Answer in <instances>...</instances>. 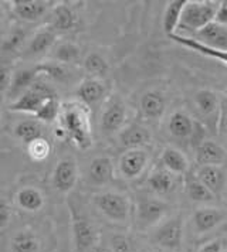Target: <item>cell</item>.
Returning <instances> with one entry per match:
<instances>
[{"label": "cell", "mask_w": 227, "mask_h": 252, "mask_svg": "<svg viewBox=\"0 0 227 252\" xmlns=\"http://www.w3.org/2000/svg\"><path fill=\"white\" fill-rule=\"evenodd\" d=\"M182 193L194 207L212 206L217 203V197L193 174V172L183 177Z\"/></svg>", "instance_id": "cell-22"}, {"label": "cell", "mask_w": 227, "mask_h": 252, "mask_svg": "<svg viewBox=\"0 0 227 252\" xmlns=\"http://www.w3.org/2000/svg\"><path fill=\"white\" fill-rule=\"evenodd\" d=\"M70 214H71V228H73V237L74 244L78 252H88L97 245L98 232L94 224L87 218L84 213H81L78 207L70 203Z\"/></svg>", "instance_id": "cell-13"}, {"label": "cell", "mask_w": 227, "mask_h": 252, "mask_svg": "<svg viewBox=\"0 0 227 252\" xmlns=\"http://www.w3.org/2000/svg\"><path fill=\"white\" fill-rule=\"evenodd\" d=\"M34 69L38 77H45L50 81L58 82V84H68L73 80V72H74V67L54 63L50 60L34 65Z\"/></svg>", "instance_id": "cell-28"}, {"label": "cell", "mask_w": 227, "mask_h": 252, "mask_svg": "<svg viewBox=\"0 0 227 252\" xmlns=\"http://www.w3.org/2000/svg\"><path fill=\"white\" fill-rule=\"evenodd\" d=\"M88 252H114L111 248H110V245H104V244H97V245H94L92 248H91Z\"/></svg>", "instance_id": "cell-45"}, {"label": "cell", "mask_w": 227, "mask_h": 252, "mask_svg": "<svg viewBox=\"0 0 227 252\" xmlns=\"http://www.w3.org/2000/svg\"><path fill=\"white\" fill-rule=\"evenodd\" d=\"M193 174L217 197L227 191V166H193Z\"/></svg>", "instance_id": "cell-20"}, {"label": "cell", "mask_w": 227, "mask_h": 252, "mask_svg": "<svg viewBox=\"0 0 227 252\" xmlns=\"http://www.w3.org/2000/svg\"><path fill=\"white\" fill-rule=\"evenodd\" d=\"M13 69L7 65H0V94H7L10 88Z\"/></svg>", "instance_id": "cell-42"}, {"label": "cell", "mask_w": 227, "mask_h": 252, "mask_svg": "<svg viewBox=\"0 0 227 252\" xmlns=\"http://www.w3.org/2000/svg\"><path fill=\"white\" fill-rule=\"evenodd\" d=\"M95 210L108 222L115 225H128L132 220L134 201L131 197L116 190H102L92 195Z\"/></svg>", "instance_id": "cell-4"}, {"label": "cell", "mask_w": 227, "mask_h": 252, "mask_svg": "<svg viewBox=\"0 0 227 252\" xmlns=\"http://www.w3.org/2000/svg\"><path fill=\"white\" fill-rule=\"evenodd\" d=\"M220 1L217 0H185L179 29L176 34L194 35L215 22Z\"/></svg>", "instance_id": "cell-5"}, {"label": "cell", "mask_w": 227, "mask_h": 252, "mask_svg": "<svg viewBox=\"0 0 227 252\" xmlns=\"http://www.w3.org/2000/svg\"><path fill=\"white\" fill-rule=\"evenodd\" d=\"M190 37L203 46L227 53V26H222V24L213 22L207 27H204L203 30H200L199 33L190 35Z\"/></svg>", "instance_id": "cell-25"}, {"label": "cell", "mask_w": 227, "mask_h": 252, "mask_svg": "<svg viewBox=\"0 0 227 252\" xmlns=\"http://www.w3.org/2000/svg\"><path fill=\"white\" fill-rule=\"evenodd\" d=\"M222 99H223V94L209 88H202L192 94L189 111L204 126L207 132H213V133L217 132Z\"/></svg>", "instance_id": "cell-7"}, {"label": "cell", "mask_w": 227, "mask_h": 252, "mask_svg": "<svg viewBox=\"0 0 227 252\" xmlns=\"http://www.w3.org/2000/svg\"><path fill=\"white\" fill-rule=\"evenodd\" d=\"M186 224L193 237H209L227 224V207L217 204L194 207L189 220H186Z\"/></svg>", "instance_id": "cell-8"}, {"label": "cell", "mask_w": 227, "mask_h": 252, "mask_svg": "<svg viewBox=\"0 0 227 252\" xmlns=\"http://www.w3.org/2000/svg\"><path fill=\"white\" fill-rule=\"evenodd\" d=\"M38 80V75L36 72L34 67H27V68H20L13 72V78L7 96L11 98L13 101L17 99L19 96H22L26 91H29L34 84Z\"/></svg>", "instance_id": "cell-29"}, {"label": "cell", "mask_w": 227, "mask_h": 252, "mask_svg": "<svg viewBox=\"0 0 227 252\" xmlns=\"http://www.w3.org/2000/svg\"><path fill=\"white\" fill-rule=\"evenodd\" d=\"M118 143L124 150L128 149H149L152 145V132L147 125L141 122H129L116 135Z\"/></svg>", "instance_id": "cell-21"}, {"label": "cell", "mask_w": 227, "mask_h": 252, "mask_svg": "<svg viewBox=\"0 0 227 252\" xmlns=\"http://www.w3.org/2000/svg\"><path fill=\"white\" fill-rule=\"evenodd\" d=\"M110 248L114 252H134V241L126 234L115 232L110 237Z\"/></svg>", "instance_id": "cell-38"}, {"label": "cell", "mask_w": 227, "mask_h": 252, "mask_svg": "<svg viewBox=\"0 0 227 252\" xmlns=\"http://www.w3.org/2000/svg\"><path fill=\"white\" fill-rule=\"evenodd\" d=\"M53 3L45 0H14L11 1V10L17 19L34 23L41 20L51 12Z\"/></svg>", "instance_id": "cell-23"}, {"label": "cell", "mask_w": 227, "mask_h": 252, "mask_svg": "<svg viewBox=\"0 0 227 252\" xmlns=\"http://www.w3.org/2000/svg\"><path fill=\"white\" fill-rule=\"evenodd\" d=\"M116 177L115 161L111 156L100 155L92 158L87 167V180L91 186L95 187H107L113 183Z\"/></svg>", "instance_id": "cell-19"}, {"label": "cell", "mask_w": 227, "mask_h": 252, "mask_svg": "<svg viewBox=\"0 0 227 252\" xmlns=\"http://www.w3.org/2000/svg\"><path fill=\"white\" fill-rule=\"evenodd\" d=\"M111 95L110 87L105 80L85 77L79 81L76 88V98L77 101L84 103L91 111L94 108H101L102 103Z\"/></svg>", "instance_id": "cell-16"}, {"label": "cell", "mask_w": 227, "mask_h": 252, "mask_svg": "<svg viewBox=\"0 0 227 252\" xmlns=\"http://www.w3.org/2000/svg\"><path fill=\"white\" fill-rule=\"evenodd\" d=\"M0 20H1V9H0Z\"/></svg>", "instance_id": "cell-46"}, {"label": "cell", "mask_w": 227, "mask_h": 252, "mask_svg": "<svg viewBox=\"0 0 227 252\" xmlns=\"http://www.w3.org/2000/svg\"><path fill=\"white\" fill-rule=\"evenodd\" d=\"M186 218L182 213H173L151 231V241L160 252H181L186 237Z\"/></svg>", "instance_id": "cell-6"}, {"label": "cell", "mask_w": 227, "mask_h": 252, "mask_svg": "<svg viewBox=\"0 0 227 252\" xmlns=\"http://www.w3.org/2000/svg\"><path fill=\"white\" fill-rule=\"evenodd\" d=\"M223 252H227V247H226V250H225V251H223Z\"/></svg>", "instance_id": "cell-47"}, {"label": "cell", "mask_w": 227, "mask_h": 252, "mask_svg": "<svg viewBox=\"0 0 227 252\" xmlns=\"http://www.w3.org/2000/svg\"><path fill=\"white\" fill-rule=\"evenodd\" d=\"M192 152L194 166H227V148L219 139L206 136Z\"/></svg>", "instance_id": "cell-15"}, {"label": "cell", "mask_w": 227, "mask_h": 252, "mask_svg": "<svg viewBox=\"0 0 227 252\" xmlns=\"http://www.w3.org/2000/svg\"><path fill=\"white\" fill-rule=\"evenodd\" d=\"M26 152H27V156L30 158V160L41 163V161L47 160L48 156L51 155V143L44 136L34 139L33 142L26 145Z\"/></svg>", "instance_id": "cell-37"}, {"label": "cell", "mask_w": 227, "mask_h": 252, "mask_svg": "<svg viewBox=\"0 0 227 252\" xmlns=\"http://www.w3.org/2000/svg\"><path fill=\"white\" fill-rule=\"evenodd\" d=\"M138 111L145 122L160 124L165 115L169 111V98L162 90H158V88L148 90L139 98Z\"/></svg>", "instance_id": "cell-14"}, {"label": "cell", "mask_w": 227, "mask_h": 252, "mask_svg": "<svg viewBox=\"0 0 227 252\" xmlns=\"http://www.w3.org/2000/svg\"><path fill=\"white\" fill-rule=\"evenodd\" d=\"M170 40H173L175 43L181 44V46L188 47L189 50H193L199 54H203L206 57L215 58L217 61H220L222 64L227 65V53L225 51H219V50H215V48H210V47L203 46L200 44L199 41H196L192 37H188V35H182V34H175L169 37Z\"/></svg>", "instance_id": "cell-32"}, {"label": "cell", "mask_w": 227, "mask_h": 252, "mask_svg": "<svg viewBox=\"0 0 227 252\" xmlns=\"http://www.w3.org/2000/svg\"><path fill=\"white\" fill-rule=\"evenodd\" d=\"M61 111V102L58 99V96H54L51 99H48L47 102L34 114V119L40 124L45 125H53L58 122V116Z\"/></svg>", "instance_id": "cell-36"}, {"label": "cell", "mask_w": 227, "mask_h": 252, "mask_svg": "<svg viewBox=\"0 0 227 252\" xmlns=\"http://www.w3.org/2000/svg\"><path fill=\"white\" fill-rule=\"evenodd\" d=\"M129 124V111L124 98L111 94L100 108L98 126L104 136H116Z\"/></svg>", "instance_id": "cell-9"}, {"label": "cell", "mask_w": 227, "mask_h": 252, "mask_svg": "<svg viewBox=\"0 0 227 252\" xmlns=\"http://www.w3.org/2000/svg\"><path fill=\"white\" fill-rule=\"evenodd\" d=\"M57 33L48 26L43 27L38 32H36L30 40L27 41L26 48H24V56L26 57H41L51 51V48L56 46L57 43Z\"/></svg>", "instance_id": "cell-24"}, {"label": "cell", "mask_w": 227, "mask_h": 252, "mask_svg": "<svg viewBox=\"0 0 227 252\" xmlns=\"http://www.w3.org/2000/svg\"><path fill=\"white\" fill-rule=\"evenodd\" d=\"M57 96L56 91L51 88V85L45 84L43 81H37L33 87L14 99L9 105V111L16 114H26L34 116V114L44 105L48 99Z\"/></svg>", "instance_id": "cell-12"}, {"label": "cell", "mask_w": 227, "mask_h": 252, "mask_svg": "<svg viewBox=\"0 0 227 252\" xmlns=\"http://www.w3.org/2000/svg\"><path fill=\"white\" fill-rule=\"evenodd\" d=\"M183 4L185 0H172L168 1L165 6V10L162 14V29L168 37H172L178 33Z\"/></svg>", "instance_id": "cell-31"}, {"label": "cell", "mask_w": 227, "mask_h": 252, "mask_svg": "<svg viewBox=\"0 0 227 252\" xmlns=\"http://www.w3.org/2000/svg\"><path fill=\"white\" fill-rule=\"evenodd\" d=\"M156 164L181 179L189 174L193 169L192 161L189 159L188 153L173 145H166L160 149Z\"/></svg>", "instance_id": "cell-17"}, {"label": "cell", "mask_w": 227, "mask_h": 252, "mask_svg": "<svg viewBox=\"0 0 227 252\" xmlns=\"http://www.w3.org/2000/svg\"><path fill=\"white\" fill-rule=\"evenodd\" d=\"M82 69L85 71L87 77L105 80L110 72V64L102 54L92 51L82 58Z\"/></svg>", "instance_id": "cell-33"}, {"label": "cell", "mask_w": 227, "mask_h": 252, "mask_svg": "<svg viewBox=\"0 0 227 252\" xmlns=\"http://www.w3.org/2000/svg\"><path fill=\"white\" fill-rule=\"evenodd\" d=\"M173 213L176 211L172 201L144 191V194L138 195L134 201L132 220L139 232H151Z\"/></svg>", "instance_id": "cell-3"}, {"label": "cell", "mask_w": 227, "mask_h": 252, "mask_svg": "<svg viewBox=\"0 0 227 252\" xmlns=\"http://www.w3.org/2000/svg\"><path fill=\"white\" fill-rule=\"evenodd\" d=\"M225 237H216V238H210L206 242H203L196 252H223L226 250L227 242Z\"/></svg>", "instance_id": "cell-41"}, {"label": "cell", "mask_w": 227, "mask_h": 252, "mask_svg": "<svg viewBox=\"0 0 227 252\" xmlns=\"http://www.w3.org/2000/svg\"><path fill=\"white\" fill-rule=\"evenodd\" d=\"M162 133L173 146H189L193 148L207 136L204 126L194 118L192 112L186 108H176L168 111L160 122Z\"/></svg>", "instance_id": "cell-2"}, {"label": "cell", "mask_w": 227, "mask_h": 252, "mask_svg": "<svg viewBox=\"0 0 227 252\" xmlns=\"http://www.w3.org/2000/svg\"><path fill=\"white\" fill-rule=\"evenodd\" d=\"M152 164V153L147 148L124 150L115 161L116 176L125 182H136L147 176Z\"/></svg>", "instance_id": "cell-10"}, {"label": "cell", "mask_w": 227, "mask_h": 252, "mask_svg": "<svg viewBox=\"0 0 227 252\" xmlns=\"http://www.w3.org/2000/svg\"><path fill=\"white\" fill-rule=\"evenodd\" d=\"M48 58L50 61H54V63L76 67L78 63H82V53L76 43L60 41V43H56V46L51 48V51L48 53Z\"/></svg>", "instance_id": "cell-26"}, {"label": "cell", "mask_w": 227, "mask_h": 252, "mask_svg": "<svg viewBox=\"0 0 227 252\" xmlns=\"http://www.w3.org/2000/svg\"><path fill=\"white\" fill-rule=\"evenodd\" d=\"M77 24V14L67 4H56L50 12V27L58 33L71 32Z\"/></svg>", "instance_id": "cell-27"}, {"label": "cell", "mask_w": 227, "mask_h": 252, "mask_svg": "<svg viewBox=\"0 0 227 252\" xmlns=\"http://www.w3.org/2000/svg\"><path fill=\"white\" fill-rule=\"evenodd\" d=\"M216 133L219 136V140L227 148V95H223L222 99V109H220V118H219Z\"/></svg>", "instance_id": "cell-40"}, {"label": "cell", "mask_w": 227, "mask_h": 252, "mask_svg": "<svg viewBox=\"0 0 227 252\" xmlns=\"http://www.w3.org/2000/svg\"><path fill=\"white\" fill-rule=\"evenodd\" d=\"M183 179L172 174L159 164L151 167L145 176V191L159 198L172 201V198L182 191Z\"/></svg>", "instance_id": "cell-11"}, {"label": "cell", "mask_w": 227, "mask_h": 252, "mask_svg": "<svg viewBox=\"0 0 227 252\" xmlns=\"http://www.w3.org/2000/svg\"><path fill=\"white\" fill-rule=\"evenodd\" d=\"M215 23L222 24V26H227V0L220 1L219 10L216 13Z\"/></svg>", "instance_id": "cell-44"}, {"label": "cell", "mask_w": 227, "mask_h": 252, "mask_svg": "<svg viewBox=\"0 0 227 252\" xmlns=\"http://www.w3.org/2000/svg\"><path fill=\"white\" fill-rule=\"evenodd\" d=\"M16 203L27 213H37L44 207V195L36 187H22L16 193Z\"/></svg>", "instance_id": "cell-30"}, {"label": "cell", "mask_w": 227, "mask_h": 252, "mask_svg": "<svg viewBox=\"0 0 227 252\" xmlns=\"http://www.w3.org/2000/svg\"><path fill=\"white\" fill-rule=\"evenodd\" d=\"M13 252H38L40 251V238L32 231H19L11 240Z\"/></svg>", "instance_id": "cell-35"}, {"label": "cell", "mask_w": 227, "mask_h": 252, "mask_svg": "<svg viewBox=\"0 0 227 252\" xmlns=\"http://www.w3.org/2000/svg\"><path fill=\"white\" fill-rule=\"evenodd\" d=\"M10 217H11V210L10 206L0 198V229L6 228L10 222Z\"/></svg>", "instance_id": "cell-43"}, {"label": "cell", "mask_w": 227, "mask_h": 252, "mask_svg": "<svg viewBox=\"0 0 227 252\" xmlns=\"http://www.w3.org/2000/svg\"><path fill=\"white\" fill-rule=\"evenodd\" d=\"M26 40H27V32L22 27H17V29L11 30L10 34L6 37V40L3 43V48L6 51H14V50L23 47Z\"/></svg>", "instance_id": "cell-39"}, {"label": "cell", "mask_w": 227, "mask_h": 252, "mask_svg": "<svg viewBox=\"0 0 227 252\" xmlns=\"http://www.w3.org/2000/svg\"><path fill=\"white\" fill-rule=\"evenodd\" d=\"M13 133L19 140H22L23 143L27 145L33 142L34 139L43 138L44 129H43V124L37 122L36 119H24L14 125Z\"/></svg>", "instance_id": "cell-34"}, {"label": "cell", "mask_w": 227, "mask_h": 252, "mask_svg": "<svg viewBox=\"0 0 227 252\" xmlns=\"http://www.w3.org/2000/svg\"><path fill=\"white\" fill-rule=\"evenodd\" d=\"M57 126L77 149L90 150L94 146V132L91 122V109L77 99L61 102V111Z\"/></svg>", "instance_id": "cell-1"}, {"label": "cell", "mask_w": 227, "mask_h": 252, "mask_svg": "<svg viewBox=\"0 0 227 252\" xmlns=\"http://www.w3.org/2000/svg\"><path fill=\"white\" fill-rule=\"evenodd\" d=\"M78 182V164L73 156H64L57 161L51 176V184L57 193L68 194Z\"/></svg>", "instance_id": "cell-18"}]
</instances>
